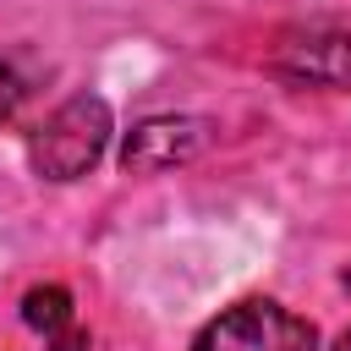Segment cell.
I'll list each match as a JSON object with an SVG mask.
<instances>
[{
  "label": "cell",
  "mask_w": 351,
  "mask_h": 351,
  "mask_svg": "<svg viewBox=\"0 0 351 351\" xmlns=\"http://www.w3.org/2000/svg\"><path fill=\"white\" fill-rule=\"evenodd\" d=\"M110 132H115L110 104L99 93H71L49 121H38L27 132V165L44 181H77L104 159Z\"/></svg>",
  "instance_id": "6da1fadb"
},
{
  "label": "cell",
  "mask_w": 351,
  "mask_h": 351,
  "mask_svg": "<svg viewBox=\"0 0 351 351\" xmlns=\"http://www.w3.org/2000/svg\"><path fill=\"white\" fill-rule=\"evenodd\" d=\"M192 351H318V329L307 318H296L291 307L252 296V302H236L219 318H208L197 329Z\"/></svg>",
  "instance_id": "7a4b0ae2"
},
{
  "label": "cell",
  "mask_w": 351,
  "mask_h": 351,
  "mask_svg": "<svg viewBox=\"0 0 351 351\" xmlns=\"http://www.w3.org/2000/svg\"><path fill=\"white\" fill-rule=\"evenodd\" d=\"M203 143H208V121H197V115H148L126 132L121 170L126 176H159V170H176V165L197 159Z\"/></svg>",
  "instance_id": "3957f363"
},
{
  "label": "cell",
  "mask_w": 351,
  "mask_h": 351,
  "mask_svg": "<svg viewBox=\"0 0 351 351\" xmlns=\"http://www.w3.org/2000/svg\"><path fill=\"white\" fill-rule=\"evenodd\" d=\"M269 71L296 82V88H335V93H346L351 88V33H329V27L291 33L274 49Z\"/></svg>",
  "instance_id": "277c9868"
},
{
  "label": "cell",
  "mask_w": 351,
  "mask_h": 351,
  "mask_svg": "<svg viewBox=\"0 0 351 351\" xmlns=\"http://www.w3.org/2000/svg\"><path fill=\"white\" fill-rule=\"evenodd\" d=\"M22 324L38 329L44 340L60 335V329L71 324V291H66V285H33V291L22 296Z\"/></svg>",
  "instance_id": "5b68a950"
},
{
  "label": "cell",
  "mask_w": 351,
  "mask_h": 351,
  "mask_svg": "<svg viewBox=\"0 0 351 351\" xmlns=\"http://www.w3.org/2000/svg\"><path fill=\"white\" fill-rule=\"evenodd\" d=\"M16 104H22V77H16L11 66H0V121H11Z\"/></svg>",
  "instance_id": "8992f818"
},
{
  "label": "cell",
  "mask_w": 351,
  "mask_h": 351,
  "mask_svg": "<svg viewBox=\"0 0 351 351\" xmlns=\"http://www.w3.org/2000/svg\"><path fill=\"white\" fill-rule=\"evenodd\" d=\"M49 351H88V329H60V335H49Z\"/></svg>",
  "instance_id": "52a82bcc"
},
{
  "label": "cell",
  "mask_w": 351,
  "mask_h": 351,
  "mask_svg": "<svg viewBox=\"0 0 351 351\" xmlns=\"http://www.w3.org/2000/svg\"><path fill=\"white\" fill-rule=\"evenodd\" d=\"M335 351H351V329H346V335H340V340H335Z\"/></svg>",
  "instance_id": "ba28073f"
},
{
  "label": "cell",
  "mask_w": 351,
  "mask_h": 351,
  "mask_svg": "<svg viewBox=\"0 0 351 351\" xmlns=\"http://www.w3.org/2000/svg\"><path fill=\"white\" fill-rule=\"evenodd\" d=\"M346 291H351V274H346Z\"/></svg>",
  "instance_id": "9c48e42d"
}]
</instances>
